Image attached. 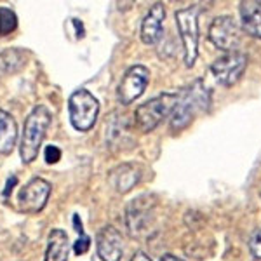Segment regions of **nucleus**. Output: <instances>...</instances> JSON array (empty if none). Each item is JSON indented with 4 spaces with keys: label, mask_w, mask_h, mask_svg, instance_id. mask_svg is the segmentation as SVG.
Returning a JSON list of instances; mask_svg holds the SVG:
<instances>
[{
    "label": "nucleus",
    "mask_w": 261,
    "mask_h": 261,
    "mask_svg": "<svg viewBox=\"0 0 261 261\" xmlns=\"http://www.w3.org/2000/svg\"><path fill=\"white\" fill-rule=\"evenodd\" d=\"M44 159H45V162H47V164H58L61 161V150L58 148V146H54V145L45 146Z\"/></svg>",
    "instance_id": "412c9836"
},
{
    "label": "nucleus",
    "mask_w": 261,
    "mask_h": 261,
    "mask_svg": "<svg viewBox=\"0 0 261 261\" xmlns=\"http://www.w3.org/2000/svg\"><path fill=\"white\" fill-rule=\"evenodd\" d=\"M199 7L188 6L176 12V27H178L185 50V65L192 68L199 56Z\"/></svg>",
    "instance_id": "20e7f679"
},
{
    "label": "nucleus",
    "mask_w": 261,
    "mask_h": 261,
    "mask_svg": "<svg viewBox=\"0 0 261 261\" xmlns=\"http://www.w3.org/2000/svg\"><path fill=\"white\" fill-rule=\"evenodd\" d=\"M96 251L101 261H120L124 254V242L120 231L112 225L103 226L96 235Z\"/></svg>",
    "instance_id": "9b49d317"
},
{
    "label": "nucleus",
    "mask_w": 261,
    "mask_h": 261,
    "mask_svg": "<svg viewBox=\"0 0 261 261\" xmlns=\"http://www.w3.org/2000/svg\"><path fill=\"white\" fill-rule=\"evenodd\" d=\"M27 65V53L23 49H6L0 53V79L14 75Z\"/></svg>",
    "instance_id": "f3484780"
},
{
    "label": "nucleus",
    "mask_w": 261,
    "mask_h": 261,
    "mask_svg": "<svg viewBox=\"0 0 261 261\" xmlns=\"http://www.w3.org/2000/svg\"><path fill=\"white\" fill-rule=\"evenodd\" d=\"M209 105V91L204 87V82L195 81L183 94L179 96V101L176 105L174 112L171 115V129L181 130L187 127L195 119L197 113L204 112Z\"/></svg>",
    "instance_id": "f03ea898"
},
{
    "label": "nucleus",
    "mask_w": 261,
    "mask_h": 261,
    "mask_svg": "<svg viewBox=\"0 0 261 261\" xmlns=\"http://www.w3.org/2000/svg\"><path fill=\"white\" fill-rule=\"evenodd\" d=\"M209 40L214 47L225 50V53H237L241 45V32L231 16H220L209 27Z\"/></svg>",
    "instance_id": "6e6552de"
},
{
    "label": "nucleus",
    "mask_w": 261,
    "mask_h": 261,
    "mask_svg": "<svg viewBox=\"0 0 261 261\" xmlns=\"http://www.w3.org/2000/svg\"><path fill=\"white\" fill-rule=\"evenodd\" d=\"M99 113V101L87 89H77L68 99V115L73 129L87 133L94 127Z\"/></svg>",
    "instance_id": "39448f33"
},
{
    "label": "nucleus",
    "mask_w": 261,
    "mask_h": 261,
    "mask_svg": "<svg viewBox=\"0 0 261 261\" xmlns=\"http://www.w3.org/2000/svg\"><path fill=\"white\" fill-rule=\"evenodd\" d=\"M153 211L155 200L148 193L129 202L127 209H125V226L133 237H138L145 231V228H148V225L153 220Z\"/></svg>",
    "instance_id": "423d86ee"
},
{
    "label": "nucleus",
    "mask_w": 261,
    "mask_h": 261,
    "mask_svg": "<svg viewBox=\"0 0 261 261\" xmlns=\"http://www.w3.org/2000/svg\"><path fill=\"white\" fill-rule=\"evenodd\" d=\"M18 28V16L9 7H0V37H7Z\"/></svg>",
    "instance_id": "a211bd4d"
},
{
    "label": "nucleus",
    "mask_w": 261,
    "mask_h": 261,
    "mask_svg": "<svg viewBox=\"0 0 261 261\" xmlns=\"http://www.w3.org/2000/svg\"><path fill=\"white\" fill-rule=\"evenodd\" d=\"M70 254L68 235L60 228L50 230L47 237V249H45L44 261H66Z\"/></svg>",
    "instance_id": "4468645a"
},
{
    "label": "nucleus",
    "mask_w": 261,
    "mask_h": 261,
    "mask_svg": "<svg viewBox=\"0 0 261 261\" xmlns=\"http://www.w3.org/2000/svg\"><path fill=\"white\" fill-rule=\"evenodd\" d=\"M89 247H91V239H89V235H86V231H84V233L79 235V239L73 244V252L75 254H86V252L89 251Z\"/></svg>",
    "instance_id": "6ab92c4d"
},
{
    "label": "nucleus",
    "mask_w": 261,
    "mask_h": 261,
    "mask_svg": "<svg viewBox=\"0 0 261 261\" xmlns=\"http://www.w3.org/2000/svg\"><path fill=\"white\" fill-rule=\"evenodd\" d=\"M179 101V94L176 92H164L157 98L140 105L134 112V122L141 133H151L161 122L174 112Z\"/></svg>",
    "instance_id": "7ed1b4c3"
},
{
    "label": "nucleus",
    "mask_w": 261,
    "mask_h": 261,
    "mask_svg": "<svg viewBox=\"0 0 261 261\" xmlns=\"http://www.w3.org/2000/svg\"><path fill=\"white\" fill-rule=\"evenodd\" d=\"M164 19H166V7L164 4L157 2L150 7L148 14L145 16L141 23V42L146 45L155 44L162 35V27H164Z\"/></svg>",
    "instance_id": "f8f14e48"
},
{
    "label": "nucleus",
    "mask_w": 261,
    "mask_h": 261,
    "mask_svg": "<svg viewBox=\"0 0 261 261\" xmlns=\"http://www.w3.org/2000/svg\"><path fill=\"white\" fill-rule=\"evenodd\" d=\"M130 261H151V259L145 254V252H136V254L133 256V259H130Z\"/></svg>",
    "instance_id": "b1692460"
},
{
    "label": "nucleus",
    "mask_w": 261,
    "mask_h": 261,
    "mask_svg": "<svg viewBox=\"0 0 261 261\" xmlns=\"http://www.w3.org/2000/svg\"><path fill=\"white\" fill-rule=\"evenodd\" d=\"M140 169L133 164H122L110 172V181L119 193H127L140 181Z\"/></svg>",
    "instance_id": "2eb2a0df"
},
{
    "label": "nucleus",
    "mask_w": 261,
    "mask_h": 261,
    "mask_svg": "<svg viewBox=\"0 0 261 261\" xmlns=\"http://www.w3.org/2000/svg\"><path fill=\"white\" fill-rule=\"evenodd\" d=\"M73 226H75V231H77L79 235L84 233V228H82V221L79 220V214H73Z\"/></svg>",
    "instance_id": "5701e85b"
},
{
    "label": "nucleus",
    "mask_w": 261,
    "mask_h": 261,
    "mask_svg": "<svg viewBox=\"0 0 261 261\" xmlns=\"http://www.w3.org/2000/svg\"><path fill=\"white\" fill-rule=\"evenodd\" d=\"M16 183H18V178H16V176H11V178L7 179L6 190H4V197H7V195H9V193L12 192V187H14Z\"/></svg>",
    "instance_id": "4be33fe9"
},
{
    "label": "nucleus",
    "mask_w": 261,
    "mask_h": 261,
    "mask_svg": "<svg viewBox=\"0 0 261 261\" xmlns=\"http://www.w3.org/2000/svg\"><path fill=\"white\" fill-rule=\"evenodd\" d=\"M50 119H53V115H50L49 108L45 105L35 107L24 119L19 145V155L24 164H32L37 159L45 133H47L50 125Z\"/></svg>",
    "instance_id": "f257e3e1"
},
{
    "label": "nucleus",
    "mask_w": 261,
    "mask_h": 261,
    "mask_svg": "<svg viewBox=\"0 0 261 261\" xmlns=\"http://www.w3.org/2000/svg\"><path fill=\"white\" fill-rule=\"evenodd\" d=\"M242 30L252 39H261V2L244 0L241 2Z\"/></svg>",
    "instance_id": "ddd939ff"
},
{
    "label": "nucleus",
    "mask_w": 261,
    "mask_h": 261,
    "mask_svg": "<svg viewBox=\"0 0 261 261\" xmlns=\"http://www.w3.org/2000/svg\"><path fill=\"white\" fill-rule=\"evenodd\" d=\"M50 187L49 181H45L44 178H33L24 185L19 190L18 195V207L21 213L27 214H35L40 213L45 207L50 195Z\"/></svg>",
    "instance_id": "0eeeda50"
},
{
    "label": "nucleus",
    "mask_w": 261,
    "mask_h": 261,
    "mask_svg": "<svg viewBox=\"0 0 261 261\" xmlns=\"http://www.w3.org/2000/svg\"><path fill=\"white\" fill-rule=\"evenodd\" d=\"M150 82V70L143 65H134L125 71L119 84V101L122 105H130L145 92Z\"/></svg>",
    "instance_id": "9d476101"
},
{
    "label": "nucleus",
    "mask_w": 261,
    "mask_h": 261,
    "mask_svg": "<svg viewBox=\"0 0 261 261\" xmlns=\"http://www.w3.org/2000/svg\"><path fill=\"white\" fill-rule=\"evenodd\" d=\"M247 68V56L242 53H226L225 56L218 58L211 65V71L221 86H233L241 81L244 71Z\"/></svg>",
    "instance_id": "1a4fd4ad"
},
{
    "label": "nucleus",
    "mask_w": 261,
    "mask_h": 261,
    "mask_svg": "<svg viewBox=\"0 0 261 261\" xmlns=\"http://www.w3.org/2000/svg\"><path fill=\"white\" fill-rule=\"evenodd\" d=\"M18 140V125L11 113L0 108V155H9Z\"/></svg>",
    "instance_id": "dca6fc26"
},
{
    "label": "nucleus",
    "mask_w": 261,
    "mask_h": 261,
    "mask_svg": "<svg viewBox=\"0 0 261 261\" xmlns=\"http://www.w3.org/2000/svg\"><path fill=\"white\" fill-rule=\"evenodd\" d=\"M161 261H183V259H179V258H176V256H172V254H164Z\"/></svg>",
    "instance_id": "393cba45"
},
{
    "label": "nucleus",
    "mask_w": 261,
    "mask_h": 261,
    "mask_svg": "<svg viewBox=\"0 0 261 261\" xmlns=\"http://www.w3.org/2000/svg\"><path fill=\"white\" fill-rule=\"evenodd\" d=\"M249 249L256 259H261V228L252 233V237L249 241Z\"/></svg>",
    "instance_id": "aec40b11"
}]
</instances>
